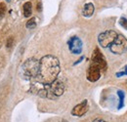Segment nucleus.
Listing matches in <instances>:
<instances>
[{
    "instance_id": "f257e3e1",
    "label": "nucleus",
    "mask_w": 127,
    "mask_h": 122,
    "mask_svg": "<svg viewBox=\"0 0 127 122\" xmlns=\"http://www.w3.org/2000/svg\"><path fill=\"white\" fill-rule=\"evenodd\" d=\"M60 70V61L57 57L52 55L44 56L39 61V71L36 79L42 84H51L58 78Z\"/></svg>"
},
{
    "instance_id": "f03ea898",
    "label": "nucleus",
    "mask_w": 127,
    "mask_h": 122,
    "mask_svg": "<svg viewBox=\"0 0 127 122\" xmlns=\"http://www.w3.org/2000/svg\"><path fill=\"white\" fill-rule=\"evenodd\" d=\"M39 71V61L35 58L28 59L21 66V75L27 80L36 79Z\"/></svg>"
},
{
    "instance_id": "7ed1b4c3",
    "label": "nucleus",
    "mask_w": 127,
    "mask_h": 122,
    "mask_svg": "<svg viewBox=\"0 0 127 122\" xmlns=\"http://www.w3.org/2000/svg\"><path fill=\"white\" fill-rule=\"evenodd\" d=\"M110 50L112 54L121 55L127 51V38L121 34H117L116 38L110 46Z\"/></svg>"
},
{
    "instance_id": "20e7f679",
    "label": "nucleus",
    "mask_w": 127,
    "mask_h": 122,
    "mask_svg": "<svg viewBox=\"0 0 127 122\" xmlns=\"http://www.w3.org/2000/svg\"><path fill=\"white\" fill-rule=\"evenodd\" d=\"M117 33L114 30H107L99 34L98 36V42L103 48H108L111 45V43L116 38Z\"/></svg>"
},
{
    "instance_id": "39448f33",
    "label": "nucleus",
    "mask_w": 127,
    "mask_h": 122,
    "mask_svg": "<svg viewBox=\"0 0 127 122\" xmlns=\"http://www.w3.org/2000/svg\"><path fill=\"white\" fill-rule=\"evenodd\" d=\"M49 91H50V99H56L62 96L65 89V85L61 79H56L51 84H48Z\"/></svg>"
},
{
    "instance_id": "423d86ee",
    "label": "nucleus",
    "mask_w": 127,
    "mask_h": 122,
    "mask_svg": "<svg viewBox=\"0 0 127 122\" xmlns=\"http://www.w3.org/2000/svg\"><path fill=\"white\" fill-rule=\"evenodd\" d=\"M91 63L97 65L101 69V71H106L107 70V61H106L104 55L100 52V50L98 48H96L94 52H93Z\"/></svg>"
},
{
    "instance_id": "0eeeda50",
    "label": "nucleus",
    "mask_w": 127,
    "mask_h": 122,
    "mask_svg": "<svg viewBox=\"0 0 127 122\" xmlns=\"http://www.w3.org/2000/svg\"><path fill=\"white\" fill-rule=\"evenodd\" d=\"M67 45L68 49L72 54L75 55H79L82 52V48H83V43L81 41L79 37L77 36H72L68 41H67Z\"/></svg>"
},
{
    "instance_id": "6e6552de",
    "label": "nucleus",
    "mask_w": 127,
    "mask_h": 122,
    "mask_svg": "<svg viewBox=\"0 0 127 122\" xmlns=\"http://www.w3.org/2000/svg\"><path fill=\"white\" fill-rule=\"evenodd\" d=\"M101 73H102L101 69H100L97 65L91 63L90 66H89L88 69H87V79H88L90 82H96L97 80L100 79Z\"/></svg>"
},
{
    "instance_id": "1a4fd4ad",
    "label": "nucleus",
    "mask_w": 127,
    "mask_h": 122,
    "mask_svg": "<svg viewBox=\"0 0 127 122\" xmlns=\"http://www.w3.org/2000/svg\"><path fill=\"white\" fill-rule=\"evenodd\" d=\"M88 108H89L88 102H87V100H84L82 103H80V104H78V105H76L75 107L72 108V110H71V114H72L73 116L80 117V116L84 115V114L88 111Z\"/></svg>"
},
{
    "instance_id": "9d476101",
    "label": "nucleus",
    "mask_w": 127,
    "mask_h": 122,
    "mask_svg": "<svg viewBox=\"0 0 127 122\" xmlns=\"http://www.w3.org/2000/svg\"><path fill=\"white\" fill-rule=\"evenodd\" d=\"M94 11H95V6L92 2H88L86 3L83 8H82V16L85 17V18H90L92 17L93 14H94Z\"/></svg>"
},
{
    "instance_id": "9b49d317",
    "label": "nucleus",
    "mask_w": 127,
    "mask_h": 122,
    "mask_svg": "<svg viewBox=\"0 0 127 122\" xmlns=\"http://www.w3.org/2000/svg\"><path fill=\"white\" fill-rule=\"evenodd\" d=\"M23 9H24V16L26 17V18H29V17H31L32 14V2H26L25 4H24V7H23Z\"/></svg>"
},
{
    "instance_id": "f8f14e48",
    "label": "nucleus",
    "mask_w": 127,
    "mask_h": 122,
    "mask_svg": "<svg viewBox=\"0 0 127 122\" xmlns=\"http://www.w3.org/2000/svg\"><path fill=\"white\" fill-rule=\"evenodd\" d=\"M35 27H36V19H35V18L30 19V20L27 22V24H26V28L29 29V30H32V29H34Z\"/></svg>"
},
{
    "instance_id": "ddd939ff",
    "label": "nucleus",
    "mask_w": 127,
    "mask_h": 122,
    "mask_svg": "<svg viewBox=\"0 0 127 122\" xmlns=\"http://www.w3.org/2000/svg\"><path fill=\"white\" fill-rule=\"evenodd\" d=\"M117 95L119 97V105H118V108H121L124 106V93L121 91V90H118L117 91Z\"/></svg>"
},
{
    "instance_id": "4468645a",
    "label": "nucleus",
    "mask_w": 127,
    "mask_h": 122,
    "mask_svg": "<svg viewBox=\"0 0 127 122\" xmlns=\"http://www.w3.org/2000/svg\"><path fill=\"white\" fill-rule=\"evenodd\" d=\"M119 24L122 28H124L125 30H127V19L124 17H121L120 20H119Z\"/></svg>"
},
{
    "instance_id": "2eb2a0df",
    "label": "nucleus",
    "mask_w": 127,
    "mask_h": 122,
    "mask_svg": "<svg viewBox=\"0 0 127 122\" xmlns=\"http://www.w3.org/2000/svg\"><path fill=\"white\" fill-rule=\"evenodd\" d=\"M123 75H127V64L124 66V69H123L122 71L116 72V74H115L116 77H121V76H123Z\"/></svg>"
},
{
    "instance_id": "dca6fc26",
    "label": "nucleus",
    "mask_w": 127,
    "mask_h": 122,
    "mask_svg": "<svg viewBox=\"0 0 127 122\" xmlns=\"http://www.w3.org/2000/svg\"><path fill=\"white\" fill-rule=\"evenodd\" d=\"M5 11H6V7L3 3H0V19H2V17L5 14Z\"/></svg>"
},
{
    "instance_id": "f3484780",
    "label": "nucleus",
    "mask_w": 127,
    "mask_h": 122,
    "mask_svg": "<svg viewBox=\"0 0 127 122\" xmlns=\"http://www.w3.org/2000/svg\"><path fill=\"white\" fill-rule=\"evenodd\" d=\"M6 44H7V48H10V47L12 46V44H13V38H12V37H9Z\"/></svg>"
},
{
    "instance_id": "a211bd4d",
    "label": "nucleus",
    "mask_w": 127,
    "mask_h": 122,
    "mask_svg": "<svg viewBox=\"0 0 127 122\" xmlns=\"http://www.w3.org/2000/svg\"><path fill=\"white\" fill-rule=\"evenodd\" d=\"M93 122H107V121H105V120H103V119H101V118H97V119H95Z\"/></svg>"
},
{
    "instance_id": "6ab92c4d",
    "label": "nucleus",
    "mask_w": 127,
    "mask_h": 122,
    "mask_svg": "<svg viewBox=\"0 0 127 122\" xmlns=\"http://www.w3.org/2000/svg\"><path fill=\"white\" fill-rule=\"evenodd\" d=\"M37 10L38 11H41V4L40 3H38V5H37Z\"/></svg>"
},
{
    "instance_id": "aec40b11",
    "label": "nucleus",
    "mask_w": 127,
    "mask_h": 122,
    "mask_svg": "<svg viewBox=\"0 0 127 122\" xmlns=\"http://www.w3.org/2000/svg\"><path fill=\"white\" fill-rule=\"evenodd\" d=\"M62 122H67L66 120H62Z\"/></svg>"
},
{
    "instance_id": "412c9836",
    "label": "nucleus",
    "mask_w": 127,
    "mask_h": 122,
    "mask_svg": "<svg viewBox=\"0 0 127 122\" xmlns=\"http://www.w3.org/2000/svg\"><path fill=\"white\" fill-rule=\"evenodd\" d=\"M6 1H7V2H9V1H11V0H6Z\"/></svg>"
}]
</instances>
